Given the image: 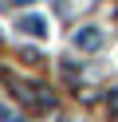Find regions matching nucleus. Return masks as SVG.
I'll return each mask as SVG.
<instances>
[{
	"label": "nucleus",
	"mask_w": 118,
	"mask_h": 122,
	"mask_svg": "<svg viewBox=\"0 0 118 122\" xmlns=\"http://www.w3.org/2000/svg\"><path fill=\"white\" fill-rule=\"evenodd\" d=\"M0 122H20V114L8 110V106H0Z\"/></svg>",
	"instance_id": "obj_6"
},
{
	"label": "nucleus",
	"mask_w": 118,
	"mask_h": 122,
	"mask_svg": "<svg viewBox=\"0 0 118 122\" xmlns=\"http://www.w3.org/2000/svg\"><path fill=\"white\" fill-rule=\"evenodd\" d=\"M16 28L24 36H36V40H47V20L43 16H16Z\"/></svg>",
	"instance_id": "obj_3"
},
{
	"label": "nucleus",
	"mask_w": 118,
	"mask_h": 122,
	"mask_svg": "<svg viewBox=\"0 0 118 122\" xmlns=\"http://www.w3.org/2000/svg\"><path fill=\"white\" fill-rule=\"evenodd\" d=\"M8 87H12L16 102H20L24 110H31V114H47L55 106V95L47 87H36V83H28V79H8Z\"/></svg>",
	"instance_id": "obj_1"
},
{
	"label": "nucleus",
	"mask_w": 118,
	"mask_h": 122,
	"mask_svg": "<svg viewBox=\"0 0 118 122\" xmlns=\"http://www.w3.org/2000/svg\"><path fill=\"white\" fill-rule=\"evenodd\" d=\"M71 43H75L79 51H98L102 47V32L98 28H79V32L71 36Z\"/></svg>",
	"instance_id": "obj_2"
},
{
	"label": "nucleus",
	"mask_w": 118,
	"mask_h": 122,
	"mask_svg": "<svg viewBox=\"0 0 118 122\" xmlns=\"http://www.w3.org/2000/svg\"><path fill=\"white\" fill-rule=\"evenodd\" d=\"M28 4H36V0H0V8H28Z\"/></svg>",
	"instance_id": "obj_5"
},
{
	"label": "nucleus",
	"mask_w": 118,
	"mask_h": 122,
	"mask_svg": "<svg viewBox=\"0 0 118 122\" xmlns=\"http://www.w3.org/2000/svg\"><path fill=\"white\" fill-rule=\"evenodd\" d=\"M106 110L118 118V91H106Z\"/></svg>",
	"instance_id": "obj_4"
}]
</instances>
